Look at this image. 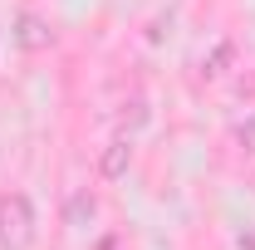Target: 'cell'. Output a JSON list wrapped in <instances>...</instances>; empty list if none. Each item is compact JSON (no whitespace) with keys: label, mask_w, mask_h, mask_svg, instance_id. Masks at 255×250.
Returning a JSON list of instances; mask_svg holds the SVG:
<instances>
[{"label":"cell","mask_w":255,"mask_h":250,"mask_svg":"<svg viewBox=\"0 0 255 250\" xmlns=\"http://www.w3.org/2000/svg\"><path fill=\"white\" fill-rule=\"evenodd\" d=\"M34 246V201L25 191H0V250Z\"/></svg>","instance_id":"1"},{"label":"cell","mask_w":255,"mask_h":250,"mask_svg":"<svg viewBox=\"0 0 255 250\" xmlns=\"http://www.w3.org/2000/svg\"><path fill=\"white\" fill-rule=\"evenodd\" d=\"M128 162H132V142H128V137H113V142L103 147V157H98V177L118 182V177L128 172Z\"/></svg>","instance_id":"2"},{"label":"cell","mask_w":255,"mask_h":250,"mask_svg":"<svg viewBox=\"0 0 255 250\" xmlns=\"http://www.w3.org/2000/svg\"><path fill=\"white\" fill-rule=\"evenodd\" d=\"M15 39H20V44H25V49H44V44H49V39H54V34L44 30V25H39V20H34V15H25V20H20V34H15Z\"/></svg>","instance_id":"3"},{"label":"cell","mask_w":255,"mask_h":250,"mask_svg":"<svg viewBox=\"0 0 255 250\" xmlns=\"http://www.w3.org/2000/svg\"><path fill=\"white\" fill-rule=\"evenodd\" d=\"M231 54H236V44H231V39H221V44L211 49V59H206V79H216V74H226V64H231Z\"/></svg>","instance_id":"4"},{"label":"cell","mask_w":255,"mask_h":250,"mask_svg":"<svg viewBox=\"0 0 255 250\" xmlns=\"http://www.w3.org/2000/svg\"><path fill=\"white\" fill-rule=\"evenodd\" d=\"M142 123H147V103H142V98L123 103V127H142Z\"/></svg>","instance_id":"5"},{"label":"cell","mask_w":255,"mask_h":250,"mask_svg":"<svg viewBox=\"0 0 255 250\" xmlns=\"http://www.w3.org/2000/svg\"><path fill=\"white\" fill-rule=\"evenodd\" d=\"M236 142H241L246 152H255V113H251V118H246L241 127H236Z\"/></svg>","instance_id":"6"}]
</instances>
